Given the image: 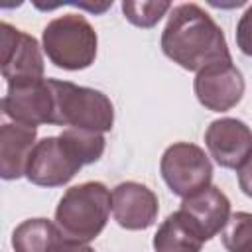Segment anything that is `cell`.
I'll list each match as a JSON object with an SVG mask.
<instances>
[{
    "label": "cell",
    "instance_id": "1",
    "mask_svg": "<svg viewBox=\"0 0 252 252\" xmlns=\"http://www.w3.org/2000/svg\"><path fill=\"white\" fill-rule=\"evenodd\" d=\"M161 49L173 63L197 73L232 61L220 26L197 4H179L171 10L161 33Z\"/></svg>",
    "mask_w": 252,
    "mask_h": 252
},
{
    "label": "cell",
    "instance_id": "2",
    "mask_svg": "<svg viewBox=\"0 0 252 252\" xmlns=\"http://www.w3.org/2000/svg\"><path fill=\"white\" fill-rule=\"evenodd\" d=\"M112 195L100 181H85L69 187L55 209V224L63 238L89 244L106 226Z\"/></svg>",
    "mask_w": 252,
    "mask_h": 252
},
{
    "label": "cell",
    "instance_id": "3",
    "mask_svg": "<svg viewBox=\"0 0 252 252\" xmlns=\"http://www.w3.org/2000/svg\"><path fill=\"white\" fill-rule=\"evenodd\" d=\"M53 94V124L79 130L108 132L114 124V106L110 98L89 87L71 81L47 79Z\"/></svg>",
    "mask_w": 252,
    "mask_h": 252
},
{
    "label": "cell",
    "instance_id": "4",
    "mask_svg": "<svg viewBox=\"0 0 252 252\" xmlns=\"http://www.w3.org/2000/svg\"><path fill=\"white\" fill-rule=\"evenodd\" d=\"M43 51L47 59L65 71H81L94 63L96 32L81 14H65L43 28Z\"/></svg>",
    "mask_w": 252,
    "mask_h": 252
},
{
    "label": "cell",
    "instance_id": "5",
    "mask_svg": "<svg viewBox=\"0 0 252 252\" xmlns=\"http://www.w3.org/2000/svg\"><path fill=\"white\" fill-rule=\"evenodd\" d=\"M159 171L169 191L181 199L203 191L213 179L211 159L199 146L189 142L171 144L161 156Z\"/></svg>",
    "mask_w": 252,
    "mask_h": 252
},
{
    "label": "cell",
    "instance_id": "6",
    "mask_svg": "<svg viewBox=\"0 0 252 252\" xmlns=\"http://www.w3.org/2000/svg\"><path fill=\"white\" fill-rule=\"evenodd\" d=\"M81 167L83 161L71 144L59 134L43 138L35 144L28 161L26 177L39 187H61L69 183Z\"/></svg>",
    "mask_w": 252,
    "mask_h": 252
},
{
    "label": "cell",
    "instance_id": "7",
    "mask_svg": "<svg viewBox=\"0 0 252 252\" xmlns=\"http://www.w3.org/2000/svg\"><path fill=\"white\" fill-rule=\"evenodd\" d=\"M0 53L2 77L8 85L43 79V57L37 39L8 22L0 24Z\"/></svg>",
    "mask_w": 252,
    "mask_h": 252
},
{
    "label": "cell",
    "instance_id": "8",
    "mask_svg": "<svg viewBox=\"0 0 252 252\" xmlns=\"http://www.w3.org/2000/svg\"><path fill=\"white\" fill-rule=\"evenodd\" d=\"M193 89L197 100L205 108L226 112L240 102L244 94V77L232 61H222L201 69L195 77Z\"/></svg>",
    "mask_w": 252,
    "mask_h": 252
},
{
    "label": "cell",
    "instance_id": "9",
    "mask_svg": "<svg viewBox=\"0 0 252 252\" xmlns=\"http://www.w3.org/2000/svg\"><path fill=\"white\" fill-rule=\"evenodd\" d=\"M2 110L8 118L26 126L53 124V94L47 79L14 83L2 98Z\"/></svg>",
    "mask_w": 252,
    "mask_h": 252
},
{
    "label": "cell",
    "instance_id": "10",
    "mask_svg": "<svg viewBox=\"0 0 252 252\" xmlns=\"http://www.w3.org/2000/svg\"><path fill=\"white\" fill-rule=\"evenodd\" d=\"M205 144L220 167L240 169L252 154V130L238 118H219L209 124Z\"/></svg>",
    "mask_w": 252,
    "mask_h": 252
},
{
    "label": "cell",
    "instance_id": "11",
    "mask_svg": "<svg viewBox=\"0 0 252 252\" xmlns=\"http://www.w3.org/2000/svg\"><path fill=\"white\" fill-rule=\"evenodd\" d=\"M159 205L156 193L136 181H126L112 191L114 220L126 230H146L156 222Z\"/></svg>",
    "mask_w": 252,
    "mask_h": 252
},
{
    "label": "cell",
    "instance_id": "12",
    "mask_svg": "<svg viewBox=\"0 0 252 252\" xmlns=\"http://www.w3.org/2000/svg\"><path fill=\"white\" fill-rule=\"evenodd\" d=\"M179 211L193 222V226L207 242L226 226L230 219V201L219 187L209 185L203 191L185 197Z\"/></svg>",
    "mask_w": 252,
    "mask_h": 252
},
{
    "label": "cell",
    "instance_id": "13",
    "mask_svg": "<svg viewBox=\"0 0 252 252\" xmlns=\"http://www.w3.org/2000/svg\"><path fill=\"white\" fill-rule=\"evenodd\" d=\"M37 130L26 124H2L0 128V175L6 181L26 175L30 156L35 148Z\"/></svg>",
    "mask_w": 252,
    "mask_h": 252
},
{
    "label": "cell",
    "instance_id": "14",
    "mask_svg": "<svg viewBox=\"0 0 252 252\" xmlns=\"http://www.w3.org/2000/svg\"><path fill=\"white\" fill-rule=\"evenodd\" d=\"M203 244L205 238L181 211L171 213L154 234L156 252H201Z\"/></svg>",
    "mask_w": 252,
    "mask_h": 252
},
{
    "label": "cell",
    "instance_id": "15",
    "mask_svg": "<svg viewBox=\"0 0 252 252\" xmlns=\"http://www.w3.org/2000/svg\"><path fill=\"white\" fill-rule=\"evenodd\" d=\"M61 240V230L47 219H28L12 232L14 252H53Z\"/></svg>",
    "mask_w": 252,
    "mask_h": 252
},
{
    "label": "cell",
    "instance_id": "16",
    "mask_svg": "<svg viewBox=\"0 0 252 252\" xmlns=\"http://www.w3.org/2000/svg\"><path fill=\"white\" fill-rule=\"evenodd\" d=\"M61 136L71 144V148L75 150V154L79 156V159L83 161V165L94 163L100 159L106 140L102 136V132H93V130H79V128H67L61 132Z\"/></svg>",
    "mask_w": 252,
    "mask_h": 252
},
{
    "label": "cell",
    "instance_id": "17",
    "mask_svg": "<svg viewBox=\"0 0 252 252\" xmlns=\"http://www.w3.org/2000/svg\"><path fill=\"white\" fill-rule=\"evenodd\" d=\"M220 238L226 252H252V213L238 211L230 215Z\"/></svg>",
    "mask_w": 252,
    "mask_h": 252
},
{
    "label": "cell",
    "instance_id": "18",
    "mask_svg": "<svg viewBox=\"0 0 252 252\" xmlns=\"http://www.w3.org/2000/svg\"><path fill=\"white\" fill-rule=\"evenodd\" d=\"M169 8H171V4L165 0H159V2H122L124 18L138 28H154L165 16V12Z\"/></svg>",
    "mask_w": 252,
    "mask_h": 252
},
{
    "label": "cell",
    "instance_id": "19",
    "mask_svg": "<svg viewBox=\"0 0 252 252\" xmlns=\"http://www.w3.org/2000/svg\"><path fill=\"white\" fill-rule=\"evenodd\" d=\"M236 45L244 55L252 57V4L236 24Z\"/></svg>",
    "mask_w": 252,
    "mask_h": 252
},
{
    "label": "cell",
    "instance_id": "20",
    "mask_svg": "<svg viewBox=\"0 0 252 252\" xmlns=\"http://www.w3.org/2000/svg\"><path fill=\"white\" fill-rule=\"evenodd\" d=\"M238 185H240L242 193L252 199V154L238 169Z\"/></svg>",
    "mask_w": 252,
    "mask_h": 252
},
{
    "label": "cell",
    "instance_id": "21",
    "mask_svg": "<svg viewBox=\"0 0 252 252\" xmlns=\"http://www.w3.org/2000/svg\"><path fill=\"white\" fill-rule=\"evenodd\" d=\"M53 252H94V250H93L91 246H87V244H81V242H73V240L63 238V240L55 246Z\"/></svg>",
    "mask_w": 252,
    "mask_h": 252
}]
</instances>
